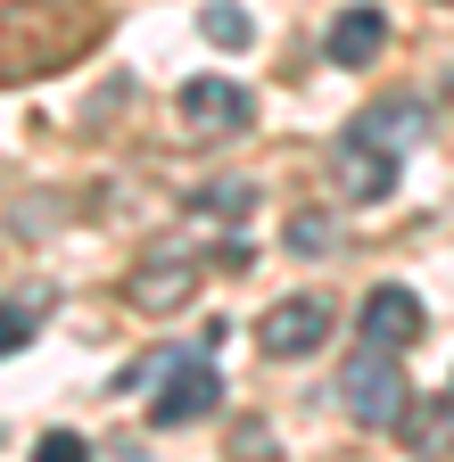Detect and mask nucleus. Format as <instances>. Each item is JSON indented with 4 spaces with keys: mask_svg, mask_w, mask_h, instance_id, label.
Wrapping results in <instances>:
<instances>
[{
    "mask_svg": "<svg viewBox=\"0 0 454 462\" xmlns=\"http://www.w3.org/2000/svg\"><path fill=\"white\" fill-rule=\"evenodd\" d=\"M91 42H99V9L91 0H9V9H0V83L59 75Z\"/></svg>",
    "mask_w": 454,
    "mask_h": 462,
    "instance_id": "obj_1",
    "label": "nucleus"
},
{
    "mask_svg": "<svg viewBox=\"0 0 454 462\" xmlns=\"http://www.w3.org/2000/svg\"><path fill=\"white\" fill-rule=\"evenodd\" d=\"M338 404H347V421H364V430H396V413L413 404L405 364H396L388 346H356L347 372H338Z\"/></svg>",
    "mask_w": 454,
    "mask_h": 462,
    "instance_id": "obj_2",
    "label": "nucleus"
},
{
    "mask_svg": "<svg viewBox=\"0 0 454 462\" xmlns=\"http://www.w3.org/2000/svg\"><path fill=\"white\" fill-rule=\"evenodd\" d=\"M125 298H133V314H149V322L182 314V306L199 298V256H190V248H149V256L133 264V281H125Z\"/></svg>",
    "mask_w": 454,
    "mask_h": 462,
    "instance_id": "obj_3",
    "label": "nucleus"
},
{
    "mask_svg": "<svg viewBox=\"0 0 454 462\" xmlns=\"http://www.w3.org/2000/svg\"><path fill=\"white\" fill-rule=\"evenodd\" d=\"M396 165H405V157H396L388 141H372L364 125H347V133L330 141V182L347 190L356 207H380V199L396 190Z\"/></svg>",
    "mask_w": 454,
    "mask_h": 462,
    "instance_id": "obj_4",
    "label": "nucleus"
},
{
    "mask_svg": "<svg viewBox=\"0 0 454 462\" xmlns=\"http://www.w3.org/2000/svg\"><path fill=\"white\" fill-rule=\"evenodd\" d=\"M330 338V298L322 289H298V298H281L264 322H256V346L273 364H298V356H314V346Z\"/></svg>",
    "mask_w": 454,
    "mask_h": 462,
    "instance_id": "obj_5",
    "label": "nucleus"
},
{
    "mask_svg": "<svg viewBox=\"0 0 454 462\" xmlns=\"http://www.w3.org/2000/svg\"><path fill=\"white\" fill-rule=\"evenodd\" d=\"M174 107H182V125H190V133H215V141L256 125V99H248L240 83H223V75H190Z\"/></svg>",
    "mask_w": 454,
    "mask_h": 462,
    "instance_id": "obj_6",
    "label": "nucleus"
},
{
    "mask_svg": "<svg viewBox=\"0 0 454 462\" xmlns=\"http://www.w3.org/2000/svg\"><path fill=\"white\" fill-rule=\"evenodd\" d=\"M165 380H174V388L149 396V421H157V430H190L199 413H215V404H223V380H215V364H199V356H182Z\"/></svg>",
    "mask_w": 454,
    "mask_h": 462,
    "instance_id": "obj_7",
    "label": "nucleus"
},
{
    "mask_svg": "<svg viewBox=\"0 0 454 462\" xmlns=\"http://www.w3.org/2000/svg\"><path fill=\"white\" fill-rule=\"evenodd\" d=\"M413 338H422V298H413V289H396V281H380L372 298H364V346L405 356Z\"/></svg>",
    "mask_w": 454,
    "mask_h": 462,
    "instance_id": "obj_8",
    "label": "nucleus"
},
{
    "mask_svg": "<svg viewBox=\"0 0 454 462\" xmlns=\"http://www.w3.org/2000/svg\"><path fill=\"white\" fill-rule=\"evenodd\" d=\"M380 50H388V17L372 9V0H364V9H338V17H330V67H372Z\"/></svg>",
    "mask_w": 454,
    "mask_h": 462,
    "instance_id": "obj_9",
    "label": "nucleus"
},
{
    "mask_svg": "<svg viewBox=\"0 0 454 462\" xmlns=\"http://www.w3.org/2000/svg\"><path fill=\"white\" fill-rule=\"evenodd\" d=\"M356 125L405 157V149H413V133H422V107H413V99H380V107H364V116H356Z\"/></svg>",
    "mask_w": 454,
    "mask_h": 462,
    "instance_id": "obj_10",
    "label": "nucleus"
},
{
    "mask_svg": "<svg viewBox=\"0 0 454 462\" xmlns=\"http://www.w3.org/2000/svg\"><path fill=\"white\" fill-rule=\"evenodd\" d=\"M396 430H405L422 454H454V404H405Z\"/></svg>",
    "mask_w": 454,
    "mask_h": 462,
    "instance_id": "obj_11",
    "label": "nucleus"
},
{
    "mask_svg": "<svg viewBox=\"0 0 454 462\" xmlns=\"http://www.w3.org/2000/svg\"><path fill=\"white\" fill-rule=\"evenodd\" d=\"M199 33L215 42V50H248V9H240V0H207V9H199Z\"/></svg>",
    "mask_w": 454,
    "mask_h": 462,
    "instance_id": "obj_12",
    "label": "nucleus"
},
{
    "mask_svg": "<svg viewBox=\"0 0 454 462\" xmlns=\"http://www.w3.org/2000/svg\"><path fill=\"white\" fill-rule=\"evenodd\" d=\"M190 207H199V215H215V223H248V207H256V182H215V190H199Z\"/></svg>",
    "mask_w": 454,
    "mask_h": 462,
    "instance_id": "obj_13",
    "label": "nucleus"
},
{
    "mask_svg": "<svg viewBox=\"0 0 454 462\" xmlns=\"http://www.w3.org/2000/svg\"><path fill=\"white\" fill-rule=\"evenodd\" d=\"M42 314V298H17V306H0V356H25V346H33V322Z\"/></svg>",
    "mask_w": 454,
    "mask_h": 462,
    "instance_id": "obj_14",
    "label": "nucleus"
},
{
    "mask_svg": "<svg viewBox=\"0 0 454 462\" xmlns=\"http://www.w3.org/2000/svg\"><path fill=\"white\" fill-rule=\"evenodd\" d=\"M33 462H91V446H83L75 430H50V438L33 446Z\"/></svg>",
    "mask_w": 454,
    "mask_h": 462,
    "instance_id": "obj_15",
    "label": "nucleus"
},
{
    "mask_svg": "<svg viewBox=\"0 0 454 462\" xmlns=\"http://www.w3.org/2000/svg\"><path fill=\"white\" fill-rule=\"evenodd\" d=\"M290 248H298V256H322V248H330V223H322V215H298V223H290Z\"/></svg>",
    "mask_w": 454,
    "mask_h": 462,
    "instance_id": "obj_16",
    "label": "nucleus"
},
{
    "mask_svg": "<svg viewBox=\"0 0 454 462\" xmlns=\"http://www.w3.org/2000/svg\"><path fill=\"white\" fill-rule=\"evenodd\" d=\"M264 454H273V430L240 421V430H232V462H264Z\"/></svg>",
    "mask_w": 454,
    "mask_h": 462,
    "instance_id": "obj_17",
    "label": "nucleus"
},
{
    "mask_svg": "<svg viewBox=\"0 0 454 462\" xmlns=\"http://www.w3.org/2000/svg\"><path fill=\"white\" fill-rule=\"evenodd\" d=\"M174 364H182V356H141V364H133V372H125L116 388H149V380H165V372H174Z\"/></svg>",
    "mask_w": 454,
    "mask_h": 462,
    "instance_id": "obj_18",
    "label": "nucleus"
},
{
    "mask_svg": "<svg viewBox=\"0 0 454 462\" xmlns=\"http://www.w3.org/2000/svg\"><path fill=\"white\" fill-rule=\"evenodd\" d=\"M446 99H454V83H446Z\"/></svg>",
    "mask_w": 454,
    "mask_h": 462,
    "instance_id": "obj_19",
    "label": "nucleus"
},
{
    "mask_svg": "<svg viewBox=\"0 0 454 462\" xmlns=\"http://www.w3.org/2000/svg\"><path fill=\"white\" fill-rule=\"evenodd\" d=\"M446 404H454V388H446Z\"/></svg>",
    "mask_w": 454,
    "mask_h": 462,
    "instance_id": "obj_20",
    "label": "nucleus"
}]
</instances>
